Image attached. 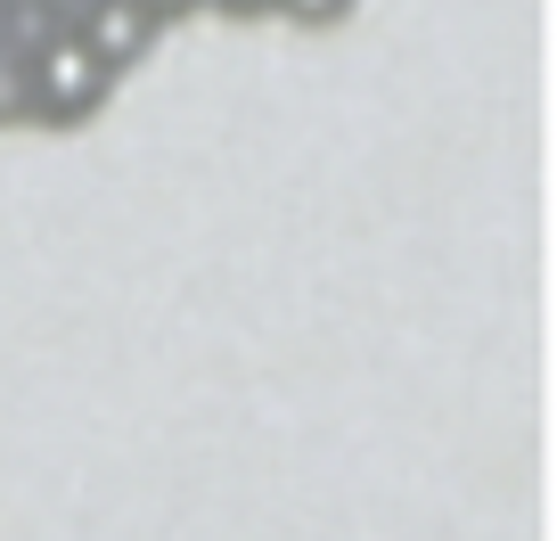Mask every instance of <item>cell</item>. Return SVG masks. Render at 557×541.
<instances>
[{
	"label": "cell",
	"instance_id": "6da1fadb",
	"mask_svg": "<svg viewBox=\"0 0 557 541\" xmlns=\"http://www.w3.org/2000/svg\"><path fill=\"white\" fill-rule=\"evenodd\" d=\"M107 90H115V74L83 50L74 25H58V34L25 58V115H41V123H90L107 107Z\"/></svg>",
	"mask_w": 557,
	"mask_h": 541
},
{
	"label": "cell",
	"instance_id": "7a4b0ae2",
	"mask_svg": "<svg viewBox=\"0 0 557 541\" xmlns=\"http://www.w3.org/2000/svg\"><path fill=\"white\" fill-rule=\"evenodd\" d=\"M74 34H83V50L99 58L107 74H132L139 58L157 50V17H148L139 0H83V9H74Z\"/></svg>",
	"mask_w": 557,
	"mask_h": 541
},
{
	"label": "cell",
	"instance_id": "3957f363",
	"mask_svg": "<svg viewBox=\"0 0 557 541\" xmlns=\"http://www.w3.org/2000/svg\"><path fill=\"white\" fill-rule=\"evenodd\" d=\"M361 0H271V17H287V25H345Z\"/></svg>",
	"mask_w": 557,
	"mask_h": 541
},
{
	"label": "cell",
	"instance_id": "277c9868",
	"mask_svg": "<svg viewBox=\"0 0 557 541\" xmlns=\"http://www.w3.org/2000/svg\"><path fill=\"white\" fill-rule=\"evenodd\" d=\"M0 115H25V58L0 50Z\"/></svg>",
	"mask_w": 557,
	"mask_h": 541
},
{
	"label": "cell",
	"instance_id": "5b68a950",
	"mask_svg": "<svg viewBox=\"0 0 557 541\" xmlns=\"http://www.w3.org/2000/svg\"><path fill=\"white\" fill-rule=\"evenodd\" d=\"M197 9H213V17H271V0H197Z\"/></svg>",
	"mask_w": 557,
	"mask_h": 541
},
{
	"label": "cell",
	"instance_id": "8992f818",
	"mask_svg": "<svg viewBox=\"0 0 557 541\" xmlns=\"http://www.w3.org/2000/svg\"><path fill=\"white\" fill-rule=\"evenodd\" d=\"M139 9H148V17H157V25H173V17H189L197 0H139Z\"/></svg>",
	"mask_w": 557,
	"mask_h": 541
}]
</instances>
